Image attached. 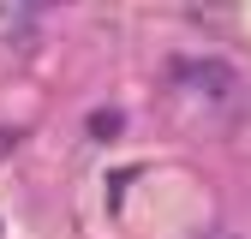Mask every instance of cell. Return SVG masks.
Listing matches in <instances>:
<instances>
[{
  "instance_id": "6da1fadb",
  "label": "cell",
  "mask_w": 251,
  "mask_h": 239,
  "mask_svg": "<svg viewBox=\"0 0 251 239\" xmlns=\"http://www.w3.org/2000/svg\"><path fill=\"white\" fill-rule=\"evenodd\" d=\"M90 132H96V138H114V132H120V114H96V120H90Z\"/></svg>"
},
{
  "instance_id": "7a4b0ae2",
  "label": "cell",
  "mask_w": 251,
  "mask_h": 239,
  "mask_svg": "<svg viewBox=\"0 0 251 239\" xmlns=\"http://www.w3.org/2000/svg\"><path fill=\"white\" fill-rule=\"evenodd\" d=\"M215 239H239V233H215Z\"/></svg>"
}]
</instances>
